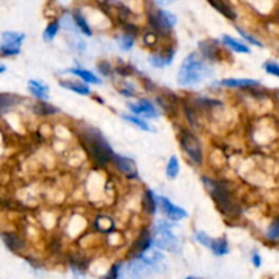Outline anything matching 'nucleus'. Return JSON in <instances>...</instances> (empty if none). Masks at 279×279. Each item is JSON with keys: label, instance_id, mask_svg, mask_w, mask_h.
<instances>
[{"label": "nucleus", "instance_id": "nucleus-37", "mask_svg": "<svg viewBox=\"0 0 279 279\" xmlns=\"http://www.w3.org/2000/svg\"><path fill=\"white\" fill-rule=\"evenodd\" d=\"M186 279H199V278H193V277H188Z\"/></svg>", "mask_w": 279, "mask_h": 279}, {"label": "nucleus", "instance_id": "nucleus-18", "mask_svg": "<svg viewBox=\"0 0 279 279\" xmlns=\"http://www.w3.org/2000/svg\"><path fill=\"white\" fill-rule=\"evenodd\" d=\"M1 239L4 241V244L7 245V248L11 250H19L24 248V241L19 239L18 236L12 234V233H3Z\"/></svg>", "mask_w": 279, "mask_h": 279}, {"label": "nucleus", "instance_id": "nucleus-27", "mask_svg": "<svg viewBox=\"0 0 279 279\" xmlns=\"http://www.w3.org/2000/svg\"><path fill=\"white\" fill-rule=\"evenodd\" d=\"M124 120H127V122H129L131 124H134V125H136L138 128H140V129H143V131H152L150 129V127H149V124L145 122V120H142L140 117L138 116H131V115H124Z\"/></svg>", "mask_w": 279, "mask_h": 279}, {"label": "nucleus", "instance_id": "nucleus-28", "mask_svg": "<svg viewBox=\"0 0 279 279\" xmlns=\"http://www.w3.org/2000/svg\"><path fill=\"white\" fill-rule=\"evenodd\" d=\"M19 99L17 97H14V95H8V94H3L1 95V101H0V106H1V112L3 113H6L7 108L8 106H14V105L17 104Z\"/></svg>", "mask_w": 279, "mask_h": 279}, {"label": "nucleus", "instance_id": "nucleus-19", "mask_svg": "<svg viewBox=\"0 0 279 279\" xmlns=\"http://www.w3.org/2000/svg\"><path fill=\"white\" fill-rule=\"evenodd\" d=\"M60 85H62L63 88L72 90L74 93L81 94V95H88V94H90V89H89L88 85H83L81 82L65 81V82H60Z\"/></svg>", "mask_w": 279, "mask_h": 279}, {"label": "nucleus", "instance_id": "nucleus-11", "mask_svg": "<svg viewBox=\"0 0 279 279\" xmlns=\"http://www.w3.org/2000/svg\"><path fill=\"white\" fill-rule=\"evenodd\" d=\"M128 108L135 115H140V116L149 117V119H157L158 117V111L155 109V106L147 99H140L138 104H128Z\"/></svg>", "mask_w": 279, "mask_h": 279}, {"label": "nucleus", "instance_id": "nucleus-9", "mask_svg": "<svg viewBox=\"0 0 279 279\" xmlns=\"http://www.w3.org/2000/svg\"><path fill=\"white\" fill-rule=\"evenodd\" d=\"M158 204H159L163 214L172 221H181V219H184L188 216L186 210H183L179 206L173 204L168 198H162V196L158 198Z\"/></svg>", "mask_w": 279, "mask_h": 279}, {"label": "nucleus", "instance_id": "nucleus-13", "mask_svg": "<svg viewBox=\"0 0 279 279\" xmlns=\"http://www.w3.org/2000/svg\"><path fill=\"white\" fill-rule=\"evenodd\" d=\"M222 86L225 88H237V89H244V88H256L259 85V82L255 79H223L221 82Z\"/></svg>", "mask_w": 279, "mask_h": 279}, {"label": "nucleus", "instance_id": "nucleus-29", "mask_svg": "<svg viewBox=\"0 0 279 279\" xmlns=\"http://www.w3.org/2000/svg\"><path fill=\"white\" fill-rule=\"evenodd\" d=\"M132 45H134V37H131L129 34H124L119 38V47L124 51H129Z\"/></svg>", "mask_w": 279, "mask_h": 279}, {"label": "nucleus", "instance_id": "nucleus-7", "mask_svg": "<svg viewBox=\"0 0 279 279\" xmlns=\"http://www.w3.org/2000/svg\"><path fill=\"white\" fill-rule=\"evenodd\" d=\"M25 40V34L17 31H4L1 34V55L3 56H17L21 51V45Z\"/></svg>", "mask_w": 279, "mask_h": 279}, {"label": "nucleus", "instance_id": "nucleus-4", "mask_svg": "<svg viewBox=\"0 0 279 279\" xmlns=\"http://www.w3.org/2000/svg\"><path fill=\"white\" fill-rule=\"evenodd\" d=\"M202 180H203L206 188L210 191V195L216 200L217 206L221 209V211H223L227 216H234L237 213V206H236V202H234L232 192L229 191V188L221 181L211 180L207 177H203Z\"/></svg>", "mask_w": 279, "mask_h": 279}, {"label": "nucleus", "instance_id": "nucleus-35", "mask_svg": "<svg viewBox=\"0 0 279 279\" xmlns=\"http://www.w3.org/2000/svg\"><path fill=\"white\" fill-rule=\"evenodd\" d=\"M252 262H253V264H255L256 267H260V264H262L260 256L257 255V253H253V256H252Z\"/></svg>", "mask_w": 279, "mask_h": 279}, {"label": "nucleus", "instance_id": "nucleus-21", "mask_svg": "<svg viewBox=\"0 0 279 279\" xmlns=\"http://www.w3.org/2000/svg\"><path fill=\"white\" fill-rule=\"evenodd\" d=\"M95 227L98 229L99 232L102 233H109L115 229V223L112 221L109 217L106 216H99L95 219Z\"/></svg>", "mask_w": 279, "mask_h": 279}, {"label": "nucleus", "instance_id": "nucleus-23", "mask_svg": "<svg viewBox=\"0 0 279 279\" xmlns=\"http://www.w3.org/2000/svg\"><path fill=\"white\" fill-rule=\"evenodd\" d=\"M74 19H75L76 26L79 28V30H81L83 34L92 35V29H90V26H89L88 21H86L85 17L81 14V11L74 12Z\"/></svg>", "mask_w": 279, "mask_h": 279}, {"label": "nucleus", "instance_id": "nucleus-30", "mask_svg": "<svg viewBox=\"0 0 279 279\" xmlns=\"http://www.w3.org/2000/svg\"><path fill=\"white\" fill-rule=\"evenodd\" d=\"M267 237L270 240H278L279 239V218L270 225L267 230Z\"/></svg>", "mask_w": 279, "mask_h": 279}, {"label": "nucleus", "instance_id": "nucleus-15", "mask_svg": "<svg viewBox=\"0 0 279 279\" xmlns=\"http://www.w3.org/2000/svg\"><path fill=\"white\" fill-rule=\"evenodd\" d=\"M28 86H29V90L30 93L35 95L37 98L40 99H47L48 98V94H49V89L45 83H41L38 81H29L28 83Z\"/></svg>", "mask_w": 279, "mask_h": 279}, {"label": "nucleus", "instance_id": "nucleus-8", "mask_svg": "<svg viewBox=\"0 0 279 279\" xmlns=\"http://www.w3.org/2000/svg\"><path fill=\"white\" fill-rule=\"evenodd\" d=\"M150 22L158 33L168 34L176 25V17L166 10H158L154 15L150 17Z\"/></svg>", "mask_w": 279, "mask_h": 279}, {"label": "nucleus", "instance_id": "nucleus-2", "mask_svg": "<svg viewBox=\"0 0 279 279\" xmlns=\"http://www.w3.org/2000/svg\"><path fill=\"white\" fill-rule=\"evenodd\" d=\"M210 72L211 70L200 59L198 53H191L188 58L184 59V62L181 64L177 81L181 86H193L203 81L206 76H209Z\"/></svg>", "mask_w": 279, "mask_h": 279}, {"label": "nucleus", "instance_id": "nucleus-34", "mask_svg": "<svg viewBox=\"0 0 279 279\" xmlns=\"http://www.w3.org/2000/svg\"><path fill=\"white\" fill-rule=\"evenodd\" d=\"M237 31H239V33H240V35H243L245 40L248 41V42H250L252 45H255V47H259V48H263V44H262V42H260V41H257L255 38V37H252V35L248 34V33H245V31L243 29H240V28H237Z\"/></svg>", "mask_w": 279, "mask_h": 279}, {"label": "nucleus", "instance_id": "nucleus-33", "mask_svg": "<svg viewBox=\"0 0 279 279\" xmlns=\"http://www.w3.org/2000/svg\"><path fill=\"white\" fill-rule=\"evenodd\" d=\"M264 70L267 71V74H271L274 76L279 78V64L275 62H267L264 64Z\"/></svg>", "mask_w": 279, "mask_h": 279}, {"label": "nucleus", "instance_id": "nucleus-24", "mask_svg": "<svg viewBox=\"0 0 279 279\" xmlns=\"http://www.w3.org/2000/svg\"><path fill=\"white\" fill-rule=\"evenodd\" d=\"M179 172H180V165H179V161L175 155H172L170 159H169L168 166H166V176L169 179H176L179 176Z\"/></svg>", "mask_w": 279, "mask_h": 279}, {"label": "nucleus", "instance_id": "nucleus-3", "mask_svg": "<svg viewBox=\"0 0 279 279\" xmlns=\"http://www.w3.org/2000/svg\"><path fill=\"white\" fill-rule=\"evenodd\" d=\"M163 256L158 252H149L135 257L129 263L128 271L132 279H143L153 273H158L163 270Z\"/></svg>", "mask_w": 279, "mask_h": 279}, {"label": "nucleus", "instance_id": "nucleus-36", "mask_svg": "<svg viewBox=\"0 0 279 279\" xmlns=\"http://www.w3.org/2000/svg\"><path fill=\"white\" fill-rule=\"evenodd\" d=\"M155 3H157L158 6H161V7H165V6H169L173 0H154Z\"/></svg>", "mask_w": 279, "mask_h": 279}, {"label": "nucleus", "instance_id": "nucleus-14", "mask_svg": "<svg viewBox=\"0 0 279 279\" xmlns=\"http://www.w3.org/2000/svg\"><path fill=\"white\" fill-rule=\"evenodd\" d=\"M209 3L216 8L217 11L221 12L223 17L229 18V19H232V21H234V19L237 18V14L234 12V10H233L232 7L229 6L227 3H225L223 0H209Z\"/></svg>", "mask_w": 279, "mask_h": 279}, {"label": "nucleus", "instance_id": "nucleus-10", "mask_svg": "<svg viewBox=\"0 0 279 279\" xmlns=\"http://www.w3.org/2000/svg\"><path fill=\"white\" fill-rule=\"evenodd\" d=\"M112 162L116 166L117 170L124 176H127L128 179H135L138 176V169H136V165L132 159L115 154L112 158Z\"/></svg>", "mask_w": 279, "mask_h": 279}, {"label": "nucleus", "instance_id": "nucleus-25", "mask_svg": "<svg viewBox=\"0 0 279 279\" xmlns=\"http://www.w3.org/2000/svg\"><path fill=\"white\" fill-rule=\"evenodd\" d=\"M173 55H175V52L170 53L168 58H163V56H152V58H150V63H152L154 67H158V68L166 67V65H169V64L172 63Z\"/></svg>", "mask_w": 279, "mask_h": 279}, {"label": "nucleus", "instance_id": "nucleus-17", "mask_svg": "<svg viewBox=\"0 0 279 279\" xmlns=\"http://www.w3.org/2000/svg\"><path fill=\"white\" fill-rule=\"evenodd\" d=\"M157 203H158V198H155L154 192L150 191V189H146L145 196H143V207H145V211L147 214H154L155 210H157Z\"/></svg>", "mask_w": 279, "mask_h": 279}, {"label": "nucleus", "instance_id": "nucleus-20", "mask_svg": "<svg viewBox=\"0 0 279 279\" xmlns=\"http://www.w3.org/2000/svg\"><path fill=\"white\" fill-rule=\"evenodd\" d=\"M71 74H74V75L79 76L82 81H85L86 83H99L101 79H99L98 76H95L93 72H90V71H86V70H81V68H71L70 70Z\"/></svg>", "mask_w": 279, "mask_h": 279}, {"label": "nucleus", "instance_id": "nucleus-1", "mask_svg": "<svg viewBox=\"0 0 279 279\" xmlns=\"http://www.w3.org/2000/svg\"><path fill=\"white\" fill-rule=\"evenodd\" d=\"M78 134H79L81 142L85 146L86 152L93 158L94 162L102 166L105 163L112 161L115 153L99 131L90 125H85L78 129Z\"/></svg>", "mask_w": 279, "mask_h": 279}, {"label": "nucleus", "instance_id": "nucleus-22", "mask_svg": "<svg viewBox=\"0 0 279 279\" xmlns=\"http://www.w3.org/2000/svg\"><path fill=\"white\" fill-rule=\"evenodd\" d=\"M211 250L218 256L226 255L229 252V244H227L226 239H218L213 241V245H211Z\"/></svg>", "mask_w": 279, "mask_h": 279}, {"label": "nucleus", "instance_id": "nucleus-6", "mask_svg": "<svg viewBox=\"0 0 279 279\" xmlns=\"http://www.w3.org/2000/svg\"><path fill=\"white\" fill-rule=\"evenodd\" d=\"M180 143L183 146V150L192 159V162L200 165L203 161V152L198 138L189 131H183L180 135Z\"/></svg>", "mask_w": 279, "mask_h": 279}, {"label": "nucleus", "instance_id": "nucleus-16", "mask_svg": "<svg viewBox=\"0 0 279 279\" xmlns=\"http://www.w3.org/2000/svg\"><path fill=\"white\" fill-rule=\"evenodd\" d=\"M222 42L230 48L232 51H234V52L249 53V48L247 47L245 44H243L241 41L236 40V38H233V37H230V35H223V37H222Z\"/></svg>", "mask_w": 279, "mask_h": 279}, {"label": "nucleus", "instance_id": "nucleus-26", "mask_svg": "<svg viewBox=\"0 0 279 279\" xmlns=\"http://www.w3.org/2000/svg\"><path fill=\"white\" fill-rule=\"evenodd\" d=\"M59 28H60V22L59 21H55L52 24H49L47 26V29L44 30V40L45 41H52L55 38V35L58 34L59 31Z\"/></svg>", "mask_w": 279, "mask_h": 279}, {"label": "nucleus", "instance_id": "nucleus-31", "mask_svg": "<svg viewBox=\"0 0 279 279\" xmlns=\"http://www.w3.org/2000/svg\"><path fill=\"white\" fill-rule=\"evenodd\" d=\"M34 111L37 112L38 115H51V113H56L58 109L48 104H38V105H35Z\"/></svg>", "mask_w": 279, "mask_h": 279}, {"label": "nucleus", "instance_id": "nucleus-32", "mask_svg": "<svg viewBox=\"0 0 279 279\" xmlns=\"http://www.w3.org/2000/svg\"><path fill=\"white\" fill-rule=\"evenodd\" d=\"M195 239L198 240L199 243L204 247H207V248H211V245H213V241L214 240L211 239L210 236H207L204 232H198L195 234Z\"/></svg>", "mask_w": 279, "mask_h": 279}, {"label": "nucleus", "instance_id": "nucleus-5", "mask_svg": "<svg viewBox=\"0 0 279 279\" xmlns=\"http://www.w3.org/2000/svg\"><path fill=\"white\" fill-rule=\"evenodd\" d=\"M153 243L159 249L169 250V252H180V243L179 239L172 233V225L169 222L159 219L154 226Z\"/></svg>", "mask_w": 279, "mask_h": 279}, {"label": "nucleus", "instance_id": "nucleus-12", "mask_svg": "<svg viewBox=\"0 0 279 279\" xmlns=\"http://www.w3.org/2000/svg\"><path fill=\"white\" fill-rule=\"evenodd\" d=\"M153 243V236L150 233L145 230V232L140 234V237L136 241H135L134 247H132V249H131V255L135 256V257H138V256L143 255L145 252H147V249L152 247Z\"/></svg>", "mask_w": 279, "mask_h": 279}]
</instances>
